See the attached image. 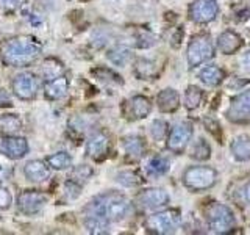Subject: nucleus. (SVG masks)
Listing matches in <instances>:
<instances>
[{"label":"nucleus","instance_id":"1","mask_svg":"<svg viewBox=\"0 0 250 235\" xmlns=\"http://www.w3.org/2000/svg\"><path fill=\"white\" fill-rule=\"evenodd\" d=\"M42 52V47L36 39L30 36H16L6 39L0 46V58L8 66L25 68L35 63Z\"/></svg>","mask_w":250,"mask_h":235},{"label":"nucleus","instance_id":"2","mask_svg":"<svg viewBox=\"0 0 250 235\" xmlns=\"http://www.w3.org/2000/svg\"><path fill=\"white\" fill-rule=\"evenodd\" d=\"M131 212V202L127 196L116 191H108L96 196L84 207V215H97L108 219L109 223H119Z\"/></svg>","mask_w":250,"mask_h":235},{"label":"nucleus","instance_id":"3","mask_svg":"<svg viewBox=\"0 0 250 235\" xmlns=\"http://www.w3.org/2000/svg\"><path fill=\"white\" fill-rule=\"evenodd\" d=\"M205 218L211 234H229L236 226V218H234L233 210L221 202H211L205 209Z\"/></svg>","mask_w":250,"mask_h":235},{"label":"nucleus","instance_id":"4","mask_svg":"<svg viewBox=\"0 0 250 235\" xmlns=\"http://www.w3.org/2000/svg\"><path fill=\"white\" fill-rule=\"evenodd\" d=\"M217 171L205 164H197V166H189L183 172V185L191 190L192 193H200L213 188L217 182Z\"/></svg>","mask_w":250,"mask_h":235},{"label":"nucleus","instance_id":"5","mask_svg":"<svg viewBox=\"0 0 250 235\" xmlns=\"http://www.w3.org/2000/svg\"><path fill=\"white\" fill-rule=\"evenodd\" d=\"M180 212L175 209L160 210L148 215L146 219V229L150 234L156 235H169L174 234L180 226Z\"/></svg>","mask_w":250,"mask_h":235},{"label":"nucleus","instance_id":"6","mask_svg":"<svg viewBox=\"0 0 250 235\" xmlns=\"http://www.w3.org/2000/svg\"><path fill=\"white\" fill-rule=\"evenodd\" d=\"M214 53H216V46L211 41V38L208 35H197L188 44V52H186L188 65H189V68L202 66L203 63L213 58Z\"/></svg>","mask_w":250,"mask_h":235},{"label":"nucleus","instance_id":"7","mask_svg":"<svg viewBox=\"0 0 250 235\" xmlns=\"http://www.w3.org/2000/svg\"><path fill=\"white\" fill-rule=\"evenodd\" d=\"M192 124L191 122H177L174 127L169 130L167 135V143L166 147L167 151L174 154H182L186 151V147L189 146L191 138H192Z\"/></svg>","mask_w":250,"mask_h":235},{"label":"nucleus","instance_id":"8","mask_svg":"<svg viewBox=\"0 0 250 235\" xmlns=\"http://www.w3.org/2000/svg\"><path fill=\"white\" fill-rule=\"evenodd\" d=\"M11 88L14 96H18L21 100H31L38 94V78L33 72L23 70L13 78Z\"/></svg>","mask_w":250,"mask_h":235},{"label":"nucleus","instance_id":"9","mask_svg":"<svg viewBox=\"0 0 250 235\" xmlns=\"http://www.w3.org/2000/svg\"><path fill=\"white\" fill-rule=\"evenodd\" d=\"M188 13H189V19L195 24H209L219 14L217 0H194Z\"/></svg>","mask_w":250,"mask_h":235},{"label":"nucleus","instance_id":"10","mask_svg":"<svg viewBox=\"0 0 250 235\" xmlns=\"http://www.w3.org/2000/svg\"><path fill=\"white\" fill-rule=\"evenodd\" d=\"M18 207L23 215H38L47 202V196L36 190H23L18 196Z\"/></svg>","mask_w":250,"mask_h":235},{"label":"nucleus","instance_id":"11","mask_svg":"<svg viewBox=\"0 0 250 235\" xmlns=\"http://www.w3.org/2000/svg\"><path fill=\"white\" fill-rule=\"evenodd\" d=\"M30 151L28 141L23 137L16 135H5L0 138V154L6 155L11 160H21L23 159Z\"/></svg>","mask_w":250,"mask_h":235},{"label":"nucleus","instance_id":"12","mask_svg":"<svg viewBox=\"0 0 250 235\" xmlns=\"http://www.w3.org/2000/svg\"><path fill=\"white\" fill-rule=\"evenodd\" d=\"M225 115L231 122H246L250 119V88L231 99Z\"/></svg>","mask_w":250,"mask_h":235},{"label":"nucleus","instance_id":"13","mask_svg":"<svg viewBox=\"0 0 250 235\" xmlns=\"http://www.w3.org/2000/svg\"><path fill=\"white\" fill-rule=\"evenodd\" d=\"M136 202L144 210H155L166 206L169 202V194L163 188H147L138 194Z\"/></svg>","mask_w":250,"mask_h":235},{"label":"nucleus","instance_id":"14","mask_svg":"<svg viewBox=\"0 0 250 235\" xmlns=\"http://www.w3.org/2000/svg\"><path fill=\"white\" fill-rule=\"evenodd\" d=\"M108 149H109V140L105 133H102V132L94 133V135H91L89 140L86 141V154L94 160L104 159L108 154Z\"/></svg>","mask_w":250,"mask_h":235},{"label":"nucleus","instance_id":"15","mask_svg":"<svg viewBox=\"0 0 250 235\" xmlns=\"http://www.w3.org/2000/svg\"><path fill=\"white\" fill-rule=\"evenodd\" d=\"M242 47V38L233 30H225L217 36L216 49L224 55H233Z\"/></svg>","mask_w":250,"mask_h":235},{"label":"nucleus","instance_id":"16","mask_svg":"<svg viewBox=\"0 0 250 235\" xmlns=\"http://www.w3.org/2000/svg\"><path fill=\"white\" fill-rule=\"evenodd\" d=\"M69 91V80L66 75H58L47 80L44 85V94L49 100H60L67 94Z\"/></svg>","mask_w":250,"mask_h":235},{"label":"nucleus","instance_id":"17","mask_svg":"<svg viewBox=\"0 0 250 235\" xmlns=\"http://www.w3.org/2000/svg\"><path fill=\"white\" fill-rule=\"evenodd\" d=\"M50 166L42 160H30L23 166V174L31 182H44L50 176Z\"/></svg>","mask_w":250,"mask_h":235},{"label":"nucleus","instance_id":"18","mask_svg":"<svg viewBox=\"0 0 250 235\" xmlns=\"http://www.w3.org/2000/svg\"><path fill=\"white\" fill-rule=\"evenodd\" d=\"M156 107L163 113H174L180 107V96L174 88H164L156 96Z\"/></svg>","mask_w":250,"mask_h":235},{"label":"nucleus","instance_id":"19","mask_svg":"<svg viewBox=\"0 0 250 235\" xmlns=\"http://www.w3.org/2000/svg\"><path fill=\"white\" fill-rule=\"evenodd\" d=\"M199 80L205 85L209 86V88H216L219 86L225 78V72L222 68H219L217 65H208V66H203L199 70Z\"/></svg>","mask_w":250,"mask_h":235},{"label":"nucleus","instance_id":"20","mask_svg":"<svg viewBox=\"0 0 250 235\" xmlns=\"http://www.w3.org/2000/svg\"><path fill=\"white\" fill-rule=\"evenodd\" d=\"M152 112V102L146 96H133L128 102V115L131 119H144Z\"/></svg>","mask_w":250,"mask_h":235},{"label":"nucleus","instance_id":"21","mask_svg":"<svg viewBox=\"0 0 250 235\" xmlns=\"http://www.w3.org/2000/svg\"><path fill=\"white\" fill-rule=\"evenodd\" d=\"M106 58H108L109 63H111V65L124 68V66H127L128 63L131 61L133 52H131V49H130L128 46L117 44V46L111 47V49L106 52Z\"/></svg>","mask_w":250,"mask_h":235},{"label":"nucleus","instance_id":"22","mask_svg":"<svg viewBox=\"0 0 250 235\" xmlns=\"http://www.w3.org/2000/svg\"><path fill=\"white\" fill-rule=\"evenodd\" d=\"M231 155L238 162H250V137L249 135H238L231 141L230 146Z\"/></svg>","mask_w":250,"mask_h":235},{"label":"nucleus","instance_id":"23","mask_svg":"<svg viewBox=\"0 0 250 235\" xmlns=\"http://www.w3.org/2000/svg\"><path fill=\"white\" fill-rule=\"evenodd\" d=\"M122 144L125 152H127L131 159L139 160L143 159L144 154H146V143L144 140L141 138L139 135H128L122 140Z\"/></svg>","mask_w":250,"mask_h":235},{"label":"nucleus","instance_id":"24","mask_svg":"<svg viewBox=\"0 0 250 235\" xmlns=\"http://www.w3.org/2000/svg\"><path fill=\"white\" fill-rule=\"evenodd\" d=\"M83 224H84V229L89 234L104 235V234H109V224L111 223H109L108 219L97 216V215H84Z\"/></svg>","mask_w":250,"mask_h":235},{"label":"nucleus","instance_id":"25","mask_svg":"<svg viewBox=\"0 0 250 235\" xmlns=\"http://www.w3.org/2000/svg\"><path fill=\"white\" fill-rule=\"evenodd\" d=\"M169 168H170L169 159L163 155H155L147 163V174L150 177H161L164 174H167Z\"/></svg>","mask_w":250,"mask_h":235},{"label":"nucleus","instance_id":"26","mask_svg":"<svg viewBox=\"0 0 250 235\" xmlns=\"http://www.w3.org/2000/svg\"><path fill=\"white\" fill-rule=\"evenodd\" d=\"M22 129V121L18 115L6 113L0 116V133L3 135H16Z\"/></svg>","mask_w":250,"mask_h":235},{"label":"nucleus","instance_id":"27","mask_svg":"<svg viewBox=\"0 0 250 235\" xmlns=\"http://www.w3.org/2000/svg\"><path fill=\"white\" fill-rule=\"evenodd\" d=\"M47 164L55 171H66L72 166V157L64 151H60L47 157Z\"/></svg>","mask_w":250,"mask_h":235},{"label":"nucleus","instance_id":"28","mask_svg":"<svg viewBox=\"0 0 250 235\" xmlns=\"http://www.w3.org/2000/svg\"><path fill=\"white\" fill-rule=\"evenodd\" d=\"M203 91L195 85H189L185 91V107L188 110H197L202 104Z\"/></svg>","mask_w":250,"mask_h":235},{"label":"nucleus","instance_id":"29","mask_svg":"<svg viewBox=\"0 0 250 235\" xmlns=\"http://www.w3.org/2000/svg\"><path fill=\"white\" fill-rule=\"evenodd\" d=\"M194 160L197 162H207L211 157V147L203 138H199L195 143L191 146V154H189Z\"/></svg>","mask_w":250,"mask_h":235},{"label":"nucleus","instance_id":"30","mask_svg":"<svg viewBox=\"0 0 250 235\" xmlns=\"http://www.w3.org/2000/svg\"><path fill=\"white\" fill-rule=\"evenodd\" d=\"M62 70H64V66L62 63L55 60V58H49L42 63V75L47 80H52V78L62 75Z\"/></svg>","mask_w":250,"mask_h":235},{"label":"nucleus","instance_id":"31","mask_svg":"<svg viewBox=\"0 0 250 235\" xmlns=\"http://www.w3.org/2000/svg\"><path fill=\"white\" fill-rule=\"evenodd\" d=\"M92 174H94V171H92V168L89 166V164H78V166H75L72 169V172H70L69 179L83 187L92 177Z\"/></svg>","mask_w":250,"mask_h":235},{"label":"nucleus","instance_id":"32","mask_svg":"<svg viewBox=\"0 0 250 235\" xmlns=\"http://www.w3.org/2000/svg\"><path fill=\"white\" fill-rule=\"evenodd\" d=\"M116 180L121 185L128 187V188L139 187L141 184H143V177H141L138 172H135V171H121V172H117Z\"/></svg>","mask_w":250,"mask_h":235},{"label":"nucleus","instance_id":"33","mask_svg":"<svg viewBox=\"0 0 250 235\" xmlns=\"http://www.w3.org/2000/svg\"><path fill=\"white\" fill-rule=\"evenodd\" d=\"M135 74L139 78H152L155 75V63L150 60H146V58H141L136 61V66H135Z\"/></svg>","mask_w":250,"mask_h":235},{"label":"nucleus","instance_id":"34","mask_svg":"<svg viewBox=\"0 0 250 235\" xmlns=\"http://www.w3.org/2000/svg\"><path fill=\"white\" fill-rule=\"evenodd\" d=\"M150 135L155 141H163L169 135V124L163 119H155L150 124Z\"/></svg>","mask_w":250,"mask_h":235},{"label":"nucleus","instance_id":"35","mask_svg":"<svg viewBox=\"0 0 250 235\" xmlns=\"http://www.w3.org/2000/svg\"><path fill=\"white\" fill-rule=\"evenodd\" d=\"M133 39H135V46L138 49H148V47L156 44V36L146 30H138V33L133 36Z\"/></svg>","mask_w":250,"mask_h":235},{"label":"nucleus","instance_id":"36","mask_svg":"<svg viewBox=\"0 0 250 235\" xmlns=\"http://www.w3.org/2000/svg\"><path fill=\"white\" fill-rule=\"evenodd\" d=\"M82 188L83 187L80 184H77V182H74V180L67 179V182L64 184V194H66V198L70 199V201L77 199L78 196H80V193H82Z\"/></svg>","mask_w":250,"mask_h":235},{"label":"nucleus","instance_id":"37","mask_svg":"<svg viewBox=\"0 0 250 235\" xmlns=\"http://www.w3.org/2000/svg\"><path fill=\"white\" fill-rule=\"evenodd\" d=\"M27 0H0V10L5 11H16L21 6H23Z\"/></svg>","mask_w":250,"mask_h":235},{"label":"nucleus","instance_id":"38","mask_svg":"<svg viewBox=\"0 0 250 235\" xmlns=\"http://www.w3.org/2000/svg\"><path fill=\"white\" fill-rule=\"evenodd\" d=\"M11 206V194L5 187L0 185V210H6Z\"/></svg>","mask_w":250,"mask_h":235},{"label":"nucleus","instance_id":"39","mask_svg":"<svg viewBox=\"0 0 250 235\" xmlns=\"http://www.w3.org/2000/svg\"><path fill=\"white\" fill-rule=\"evenodd\" d=\"M8 107H13V99L6 90L0 88V108H8Z\"/></svg>","mask_w":250,"mask_h":235},{"label":"nucleus","instance_id":"40","mask_svg":"<svg viewBox=\"0 0 250 235\" xmlns=\"http://www.w3.org/2000/svg\"><path fill=\"white\" fill-rule=\"evenodd\" d=\"M239 66L242 70H246V72H250V49L246 50L244 53L241 55L239 58Z\"/></svg>","mask_w":250,"mask_h":235},{"label":"nucleus","instance_id":"41","mask_svg":"<svg viewBox=\"0 0 250 235\" xmlns=\"http://www.w3.org/2000/svg\"><path fill=\"white\" fill-rule=\"evenodd\" d=\"M13 169L10 166H6V164H0V184L5 182V180L11 176Z\"/></svg>","mask_w":250,"mask_h":235},{"label":"nucleus","instance_id":"42","mask_svg":"<svg viewBox=\"0 0 250 235\" xmlns=\"http://www.w3.org/2000/svg\"><path fill=\"white\" fill-rule=\"evenodd\" d=\"M244 196H246V201L250 204V182L244 187Z\"/></svg>","mask_w":250,"mask_h":235}]
</instances>
